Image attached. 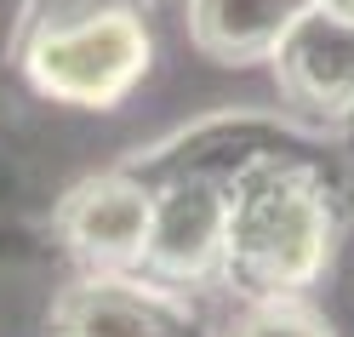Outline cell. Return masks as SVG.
Here are the masks:
<instances>
[{
    "instance_id": "1",
    "label": "cell",
    "mask_w": 354,
    "mask_h": 337,
    "mask_svg": "<svg viewBox=\"0 0 354 337\" xmlns=\"http://www.w3.org/2000/svg\"><path fill=\"white\" fill-rule=\"evenodd\" d=\"M24 69L57 103H120L149 69V24L138 0H29Z\"/></svg>"
},
{
    "instance_id": "2",
    "label": "cell",
    "mask_w": 354,
    "mask_h": 337,
    "mask_svg": "<svg viewBox=\"0 0 354 337\" xmlns=\"http://www.w3.org/2000/svg\"><path fill=\"white\" fill-rule=\"evenodd\" d=\"M331 246V212L320 183L303 166L252 161L229 183V229H223V263L229 275L257 291L280 298L320 275Z\"/></svg>"
},
{
    "instance_id": "3",
    "label": "cell",
    "mask_w": 354,
    "mask_h": 337,
    "mask_svg": "<svg viewBox=\"0 0 354 337\" xmlns=\"http://www.w3.org/2000/svg\"><path fill=\"white\" fill-rule=\"evenodd\" d=\"M223 229H229V189L212 177H171L166 189H154L143 263L154 275L194 280L223 263Z\"/></svg>"
},
{
    "instance_id": "4",
    "label": "cell",
    "mask_w": 354,
    "mask_h": 337,
    "mask_svg": "<svg viewBox=\"0 0 354 337\" xmlns=\"http://www.w3.org/2000/svg\"><path fill=\"white\" fill-rule=\"evenodd\" d=\"M274 75L303 109L315 115H354V24L308 6L274 46Z\"/></svg>"
},
{
    "instance_id": "5",
    "label": "cell",
    "mask_w": 354,
    "mask_h": 337,
    "mask_svg": "<svg viewBox=\"0 0 354 337\" xmlns=\"http://www.w3.org/2000/svg\"><path fill=\"white\" fill-rule=\"evenodd\" d=\"M149 217H154V189H143L138 177H97V183H80L75 200L63 206V229L80 257L120 268L143 257Z\"/></svg>"
},
{
    "instance_id": "6",
    "label": "cell",
    "mask_w": 354,
    "mask_h": 337,
    "mask_svg": "<svg viewBox=\"0 0 354 337\" xmlns=\"http://www.w3.org/2000/svg\"><path fill=\"white\" fill-rule=\"evenodd\" d=\"M303 12L308 0H189V40L217 63H257Z\"/></svg>"
},
{
    "instance_id": "7",
    "label": "cell",
    "mask_w": 354,
    "mask_h": 337,
    "mask_svg": "<svg viewBox=\"0 0 354 337\" xmlns=\"http://www.w3.org/2000/svg\"><path fill=\"white\" fill-rule=\"evenodd\" d=\"M63 337H177V314L143 286L86 280L57 309Z\"/></svg>"
},
{
    "instance_id": "8",
    "label": "cell",
    "mask_w": 354,
    "mask_h": 337,
    "mask_svg": "<svg viewBox=\"0 0 354 337\" xmlns=\"http://www.w3.org/2000/svg\"><path fill=\"white\" fill-rule=\"evenodd\" d=\"M234 337H326V331H320V320H308V314L286 309V303H263L257 314H246L234 326Z\"/></svg>"
},
{
    "instance_id": "9",
    "label": "cell",
    "mask_w": 354,
    "mask_h": 337,
    "mask_svg": "<svg viewBox=\"0 0 354 337\" xmlns=\"http://www.w3.org/2000/svg\"><path fill=\"white\" fill-rule=\"evenodd\" d=\"M308 6H320L331 17H343V24H354V0H308Z\"/></svg>"
}]
</instances>
